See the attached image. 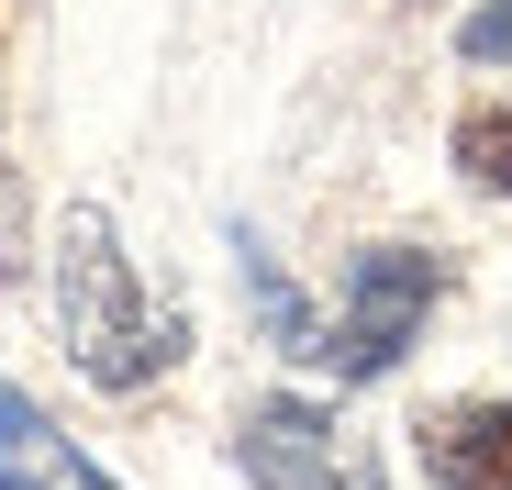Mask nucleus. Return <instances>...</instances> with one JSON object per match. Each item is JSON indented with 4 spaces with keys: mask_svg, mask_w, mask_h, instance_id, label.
Returning <instances> with one entry per match:
<instances>
[{
    "mask_svg": "<svg viewBox=\"0 0 512 490\" xmlns=\"http://www.w3.org/2000/svg\"><path fill=\"white\" fill-rule=\"evenodd\" d=\"M56 335H67V357H78L90 390H145L156 368H179V312L145 301L112 212H90V201L56 234Z\"/></svg>",
    "mask_w": 512,
    "mask_h": 490,
    "instance_id": "1",
    "label": "nucleus"
},
{
    "mask_svg": "<svg viewBox=\"0 0 512 490\" xmlns=\"http://www.w3.org/2000/svg\"><path fill=\"white\" fill-rule=\"evenodd\" d=\"M446 268L423 257V245H368V257L346 268V312H334V335H323V368L334 379H390L401 346L423 335V312H435Z\"/></svg>",
    "mask_w": 512,
    "mask_h": 490,
    "instance_id": "2",
    "label": "nucleus"
},
{
    "mask_svg": "<svg viewBox=\"0 0 512 490\" xmlns=\"http://www.w3.org/2000/svg\"><path fill=\"white\" fill-rule=\"evenodd\" d=\"M234 457L256 490H379V457L323 413V401H256V413L234 424Z\"/></svg>",
    "mask_w": 512,
    "mask_h": 490,
    "instance_id": "3",
    "label": "nucleus"
},
{
    "mask_svg": "<svg viewBox=\"0 0 512 490\" xmlns=\"http://www.w3.org/2000/svg\"><path fill=\"white\" fill-rule=\"evenodd\" d=\"M0 490H123V479H101L23 390H0Z\"/></svg>",
    "mask_w": 512,
    "mask_h": 490,
    "instance_id": "4",
    "label": "nucleus"
},
{
    "mask_svg": "<svg viewBox=\"0 0 512 490\" xmlns=\"http://www.w3.org/2000/svg\"><path fill=\"white\" fill-rule=\"evenodd\" d=\"M423 468H435V490H512V401L446 413L423 435Z\"/></svg>",
    "mask_w": 512,
    "mask_h": 490,
    "instance_id": "5",
    "label": "nucleus"
},
{
    "mask_svg": "<svg viewBox=\"0 0 512 490\" xmlns=\"http://www.w3.org/2000/svg\"><path fill=\"white\" fill-rule=\"evenodd\" d=\"M457 168H468L479 190H512V101L457 112Z\"/></svg>",
    "mask_w": 512,
    "mask_h": 490,
    "instance_id": "6",
    "label": "nucleus"
},
{
    "mask_svg": "<svg viewBox=\"0 0 512 490\" xmlns=\"http://www.w3.org/2000/svg\"><path fill=\"white\" fill-rule=\"evenodd\" d=\"M457 56H468V67H501V56H512V0H479V12L457 23Z\"/></svg>",
    "mask_w": 512,
    "mask_h": 490,
    "instance_id": "7",
    "label": "nucleus"
}]
</instances>
